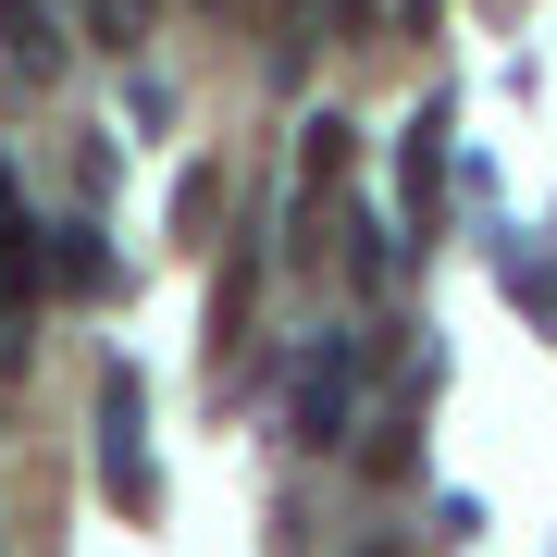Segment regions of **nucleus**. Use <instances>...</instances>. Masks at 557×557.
<instances>
[{
  "label": "nucleus",
  "mask_w": 557,
  "mask_h": 557,
  "mask_svg": "<svg viewBox=\"0 0 557 557\" xmlns=\"http://www.w3.org/2000/svg\"><path fill=\"white\" fill-rule=\"evenodd\" d=\"M87 434H100V496L149 520V508H161V471H149V384L124 372V359L100 372V409H87Z\"/></svg>",
  "instance_id": "obj_1"
},
{
  "label": "nucleus",
  "mask_w": 557,
  "mask_h": 557,
  "mask_svg": "<svg viewBox=\"0 0 557 557\" xmlns=\"http://www.w3.org/2000/svg\"><path fill=\"white\" fill-rule=\"evenodd\" d=\"M359 372H372V335H322V347L298 359L285 434H298V446H347V434H359Z\"/></svg>",
  "instance_id": "obj_2"
},
{
  "label": "nucleus",
  "mask_w": 557,
  "mask_h": 557,
  "mask_svg": "<svg viewBox=\"0 0 557 557\" xmlns=\"http://www.w3.org/2000/svg\"><path fill=\"white\" fill-rule=\"evenodd\" d=\"M434 211H446V100H421L409 137H397V223L421 248H434Z\"/></svg>",
  "instance_id": "obj_3"
},
{
  "label": "nucleus",
  "mask_w": 557,
  "mask_h": 557,
  "mask_svg": "<svg viewBox=\"0 0 557 557\" xmlns=\"http://www.w3.org/2000/svg\"><path fill=\"white\" fill-rule=\"evenodd\" d=\"M0 62H13V75H62V13L50 0H0Z\"/></svg>",
  "instance_id": "obj_4"
},
{
  "label": "nucleus",
  "mask_w": 557,
  "mask_h": 557,
  "mask_svg": "<svg viewBox=\"0 0 557 557\" xmlns=\"http://www.w3.org/2000/svg\"><path fill=\"white\" fill-rule=\"evenodd\" d=\"M38 260H50V285H75V298H87V285H112V248L87 236V223H62V236H50Z\"/></svg>",
  "instance_id": "obj_5"
},
{
  "label": "nucleus",
  "mask_w": 557,
  "mask_h": 557,
  "mask_svg": "<svg viewBox=\"0 0 557 557\" xmlns=\"http://www.w3.org/2000/svg\"><path fill=\"white\" fill-rule=\"evenodd\" d=\"M87 25H100L112 50H137V38H149V0H87Z\"/></svg>",
  "instance_id": "obj_6"
},
{
  "label": "nucleus",
  "mask_w": 557,
  "mask_h": 557,
  "mask_svg": "<svg viewBox=\"0 0 557 557\" xmlns=\"http://www.w3.org/2000/svg\"><path fill=\"white\" fill-rule=\"evenodd\" d=\"M0 223H13V174H0Z\"/></svg>",
  "instance_id": "obj_7"
},
{
  "label": "nucleus",
  "mask_w": 557,
  "mask_h": 557,
  "mask_svg": "<svg viewBox=\"0 0 557 557\" xmlns=\"http://www.w3.org/2000/svg\"><path fill=\"white\" fill-rule=\"evenodd\" d=\"M359 557H384V545H359Z\"/></svg>",
  "instance_id": "obj_8"
}]
</instances>
